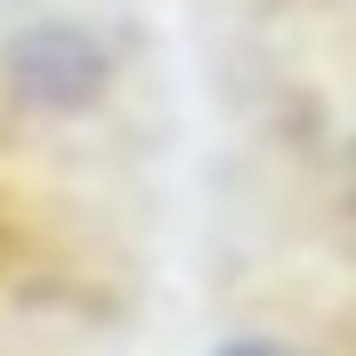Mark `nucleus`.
Segmentation results:
<instances>
[{"mask_svg":"<svg viewBox=\"0 0 356 356\" xmlns=\"http://www.w3.org/2000/svg\"><path fill=\"white\" fill-rule=\"evenodd\" d=\"M219 356H316V348H300V340H275V332H243V340H227Z\"/></svg>","mask_w":356,"mask_h":356,"instance_id":"f03ea898","label":"nucleus"},{"mask_svg":"<svg viewBox=\"0 0 356 356\" xmlns=\"http://www.w3.org/2000/svg\"><path fill=\"white\" fill-rule=\"evenodd\" d=\"M8 81H17L24 106L73 113V106H89V97H97V81H106V49L89 41L81 24L49 17V24H33L17 49H8Z\"/></svg>","mask_w":356,"mask_h":356,"instance_id":"f257e3e1","label":"nucleus"}]
</instances>
